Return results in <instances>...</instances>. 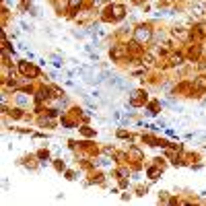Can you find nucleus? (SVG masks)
I'll return each mask as SVG.
<instances>
[{
    "label": "nucleus",
    "instance_id": "f257e3e1",
    "mask_svg": "<svg viewBox=\"0 0 206 206\" xmlns=\"http://www.w3.org/2000/svg\"><path fill=\"white\" fill-rule=\"evenodd\" d=\"M151 37H153V31L149 25H140V27L134 29V39L138 43H146V41H151Z\"/></svg>",
    "mask_w": 206,
    "mask_h": 206
},
{
    "label": "nucleus",
    "instance_id": "f03ea898",
    "mask_svg": "<svg viewBox=\"0 0 206 206\" xmlns=\"http://www.w3.org/2000/svg\"><path fill=\"white\" fill-rule=\"evenodd\" d=\"M126 54H128V48H126V46H113V48L109 50V56H111V60H113V62L124 60Z\"/></svg>",
    "mask_w": 206,
    "mask_h": 206
},
{
    "label": "nucleus",
    "instance_id": "7ed1b4c3",
    "mask_svg": "<svg viewBox=\"0 0 206 206\" xmlns=\"http://www.w3.org/2000/svg\"><path fill=\"white\" fill-rule=\"evenodd\" d=\"M19 70L25 76H37V68H33V66H31V64H27V62H21V64H19Z\"/></svg>",
    "mask_w": 206,
    "mask_h": 206
},
{
    "label": "nucleus",
    "instance_id": "20e7f679",
    "mask_svg": "<svg viewBox=\"0 0 206 206\" xmlns=\"http://www.w3.org/2000/svg\"><path fill=\"white\" fill-rule=\"evenodd\" d=\"M194 91H198V93L206 91V76H196L194 78Z\"/></svg>",
    "mask_w": 206,
    "mask_h": 206
},
{
    "label": "nucleus",
    "instance_id": "39448f33",
    "mask_svg": "<svg viewBox=\"0 0 206 206\" xmlns=\"http://www.w3.org/2000/svg\"><path fill=\"white\" fill-rule=\"evenodd\" d=\"M142 101H146V93H142V91H136V93H134V97L130 99L132 105H140Z\"/></svg>",
    "mask_w": 206,
    "mask_h": 206
},
{
    "label": "nucleus",
    "instance_id": "423d86ee",
    "mask_svg": "<svg viewBox=\"0 0 206 206\" xmlns=\"http://www.w3.org/2000/svg\"><path fill=\"white\" fill-rule=\"evenodd\" d=\"M109 10L113 13V19H116V21H120V19L124 17V10H126V8H124L122 4H113V6H111Z\"/></svg>",
    "mask_w": 206,
    "mask_h": 206
},
{
    "label": "nucleus",
    "instance_id": "0eeeda50",
    "mask_svg": "<svg viewBox=\"0 0 206 206\" xmlns=\"http://www.w3.org/2000/svg\"><path fill=\"white\" fill-rule=\"evenodd\" d=\"M81 4H82V0H68V8L70 10H76Z\"/></svg>",
    "mask_w": 206,
    "mask_h": 206
},
{
    "label": "nucleus",
    "instance_id": "6e6552de",
    "mask_svg": "<svg viewBox=\"0 0 206 206\" xmlns=\"http://www.w3.org/2000/svg\"><path fill=\"white\" fill-rule=\"evenodd\" d=\"M181 62H184V56H181V54H175V56L171 58V64H173V66H179Z\"/></svg>",
    "mask_w": 206,
    "mask_h": 206
},
{
    "label": "nucleus",
    "instance_id": "1a4fd4ad",
    "mask_svg": "<svg viewBox=\"0 0 206 206\" xmlns=\"http://www.w3.org/2000/svg\"><path fill=\"white\" fill-rule=\"evenodd\" d=\"M173 35H175V37L185 39V37H188V31H185V29H175V31H173Z\"/></svg>",
    "mask_w": 206,
    "mask_h": 206
},
{
    "label": "nucleus",
    "instance_id": "9d476101",
    "mask_svg": "<svg viewBox=\"0 0 206 206\" xmlns=\"http://www.w3.org/2000/svg\"><path fill=\"white\" fill-rule=\"evenodd\" d=\"M142 60L146 62V64H153V62H155V56H153L151 52H144V56H142Z\"/></svg>",
    "mask_w": 206,
    "mask_h": 206
},
{
    "label": "nucleus",
    "instance_id": "9b49d317",
    "mask_svg": "<svg viewBox=\"0 0 206 206\" xmlns=\"http://www.w3.org/2000/svg\"><path fill=\"white\" fill-rule=\"evenodd\" d=\"M82 134H85V136H93V134H95V130H91V128H87V126H85V128H82Z\"/></svg>",
    "mask_w": 206,
    "mask_h": 206
},
{
    "label": "nucleus",
    "instance_id": "f8f14e48",
    "mask_svg": "<svg viewBox=\"0 0 206 206\" xmlns=\"http://www.w3.org/2000/svg\"><path fill=\"white\" fill-rule=\"evenodd\" d=\"M10 116L13 117H21V109H10Z\"/></svg>",
    "mask_w": 206,
    "mask_h": 206
},
{
    "label": "nucleus",
    "instance_id": "ddd939ff",
    "mask_svg": "<svg viewBox=\"0 0 206 206\" xmlns=\"http://www.w3.org/2000/svg\"><path fill=\"white\" fill-rule=\"evenodd\" d=\"M157 173H159V171H157V169H155V167H151V169H149V175H151L153 179H155V175H157Z\"/></svg>",
    "mask_w": 206,
    "mask_h": 206
},
{
    "label": "nucleus",
    "instance_id": "4468645a",
    "mask_svg": "<svg viewBox=\"0 0 206 206\" xmlns=\"http://www.w3.org/2000/svg\"><path fill=\"white\" fill-rule=\"evenodd\" d=\"M56 169H58V171H62V169H64V163H60V161H58V163H56Z\"/></svg>",
    "mask_w": 206,
    "mask_h": 206
},
{
    "label": "nucleus",
    "instance_id": "2eb2a0df",
    "mask_svg": "<svg viewBox=\"0 0 206 206\" xmlns=\"http://www.w3.org/2000/svg\"><path fill=\"white\" fill-rule=\"evenodd\" d=\"M93 4H101V0H93Z\"/></svg>",
    "mask_w": 206,
    "mask_h": 206
}]
</instances>
